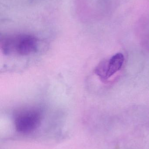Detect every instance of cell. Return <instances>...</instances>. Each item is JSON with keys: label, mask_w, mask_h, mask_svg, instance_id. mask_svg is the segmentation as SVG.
<instances>
[{"label": "cell", "mask_w": 149, "mask_h": 149, "mask_svg": "<svg viewBox=\"0 0 149 149\" xmlns=\"http://www.w3.org/2000/svg\"><path fill=\"white\" fill-rule=\"evenodd\" d=\"M1 48L5 56H24L38 51V40L28 34L8 36L1 39Z\"/></svg>", "instance_id": "cell-1"}, {"label": "cell", "mask_w": 149, "mask_h": 149, "mask_svg": "<svg viewBox=\"0 0 149 149\" xmlns=\"http://www.w3.org/2000/svg\"><path fill=\"white\" fill-rule=\"evenodd\" d=\"M42 118V111L38 108L29 107L21 109L15 116L16 129L24 134L32 132L39 126Z\"/></svg>", "instance_id": "cell-2"}, {"label": "cell", "mask_w": 149, "mask_h": 149, "mask_svg": "<svg viewBox=\"0 0 149 149\" xmlns=\"http://www.w3.org/2000/svg\"><path fill=\"white\" fill-rule=\"evenodd\" d=\"M124 62V56L117 53L109 60L101 61L95 68L94 73L101 80L106 81L121 70Z\"/></svg>", "instance_id": "cell-3"}]
</instances>
